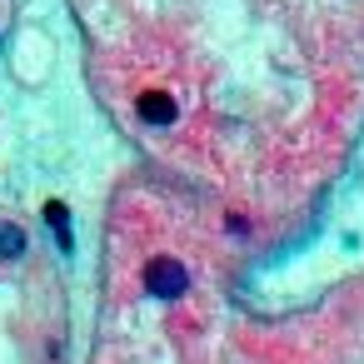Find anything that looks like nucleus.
I'll return each mask as SVG.
<instances>
[{
    "label": "nucleus",
    "mask_w": 364,
    "mask_h": 364,
    "mask_svg": "<svg viewBox=\"0 0 364 364\" xmlns=\"http://www.w3.org/2000/svg\"><path fill=\"white\" fill-rule=\"evenodd\" d=\"M145 294H155V299H180L185 289H190V274H185V264L180 259H170V255H155L150 264H145Z\"/></svg>",
    "instance_id": "f257e3e1"
},
{
    "label": "nucleus",
    "mask_w": 364,
    "mask_h": 364,
    "mask_svg": "<svg viewBox=\"0 0 364 364\" xmlns=\"http://www.w3.org/2000/svg\"><path fill=\"white\" fill-rule=\"evenodd\" d=\"M46 220H50V230L70 245V235H65V225H70V220H65V205H60V200H50V205H46Z\"/></svg>",
    "instance_id": "20e7f679"
},
{
    "label": "nucleus",
    "mask_w": 364,
    "mask_h": 364,
    "mask_svg": "<svg viewBox=\"0 0 364 364\" xmlns=\"http://www.w3.org/2000/svg\"><path fill=\"white\" fill-rule=\"evenodd\" d=\"M140 120H150V125H170V120H175V100L160 95V90L140 95Z\"/></svg>",
    "instance_id": "f03ea898"
},
{
    "label": "nucleus",
    "mask_w": 364,
    "mask_h": 364,
    "mask_svg": "<svg viewBox=\"0 0 364 364\" xmlns=\"http://www.w3.org/2000/svg\"><path fill=\"white\" fill-rule=\"evenodd\" d=\"M26 255V230L0 220V259H21Z\"/></svg>",
    "instance_id": "7ed1b4c3"
}]
</instances>
